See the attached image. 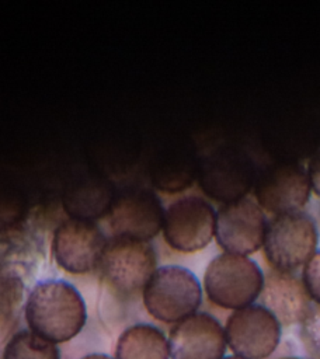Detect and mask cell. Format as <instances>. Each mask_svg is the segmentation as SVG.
Wrapping results in <instances>:
<instances>
[{"label":"cell","mask_w":320,"mask_h":359,"mask_svg":"<svg viewBox=\"0 0 320 359\" xmlns=\"http://www.w3.org/2000/svg\"><path fill=\"white\" fill-rule=\"evenodd\" d=\"M278 359H300L298 356H282V358H278Z\"/></svg>","instance_id":"cell-24"},{"label":"cell","mask_w":320,"mask_h":359,"mask_svg":"<svg viewBox=\"0 0 320 359\" xmlns=\"http://www.w3.org/2000/svg\"><path fill=\"white\" fill-rule=\"evenodd\" d=\"M1 359H60V353L55 344L31 331H20L6 344Z\"/></svg>","instance_id":"cell-17"},{"label":"cell","mask_w":320,"mask_h":359,"mask_svg":"<svg viewBox=\"0 0 320 359\" xmlns=\"http://www.w3.org/2000/svg\"><path fill=\"white\" fill-rule=\"evenodd\" d=\"M202 189L220 202L239 201L254 182V164L234 147H219L206 154L199 164Z\"/></svg>","instance_id":"cell-7"},{"label":"cell","mask_w":320,"mask_h":359,"mask_svg":"<svg viewBox=\"0 0 320 359\" xmlns=\"http://www.w3.org/2000/svg\"><path fill=\"white\" fill-rule=\"evenodd\" d=\"M264 275L260 266L246 255L223 252L215 257L204 276L208 299L229 310L254 304L260 297Z\"/></svg>","instance_id":"cell-2"},{"label":"cell","mask_w":320,"mask_h":359,"mask_svg":"<svg viewBox=\"0 0 320 359\" xmlns=\"http://www.w3.org/2000/svg\"><path fill=\"white\" fill-rule=\"evenodd\" d=\"M302 280L310 300L320 306V251L314 252L305 264Z\"/></svg>","instance_id":"cell-20"},{"label":"cell","mask_w":320,"mask_h":359,"mask_svg":"<svg viewBox=\"0 0 320 359\" xmlns=\"http://www.w3.org/2000/svg\"><path fill=\"white\" fill-rule=\"evenodd\" d=\"M223 359H247V358H243V356H237V355H232V356H225Z\"/></svg>","instance_id":"cell-23"},{"label":"cell","mask_w":320,"mask_h":359,"mask_svg":"<svg viewBox=\"0 0 320 359\" xmlns=\"http://www.w3.org/2000/svg\"><path fill=\"white\" fill-rule=\"evenodd\" d=\"M115 237L146 241L159 233L164 212L159 198L149 189H126L116 195L108 210Z\"/></svg>","instance_id":"cell-10"},{"label":"cell","mask_w":320,"mask_h":359,"mask_svg":"<svg viewBox=\"0 0 320 359\" xmlns=\"http://www.w3.org/2000/svg\"><path fill=\"white\" fill-rule=\"evenodd\" d=\"M98 266L115 290L131 294L143 289L156 271V254L146 241L114 236L105 243Z\"/></svg>","instance_id":"cell-5"},{"label":"cell","mask_w":320,"mask_h":359,"mask_svg":"<svg viewBox=\"0 0 320 359\" xmlns=\"http://www.w3.org/2000/svg\"><path fill=\"white\" fill-rule=\"evenodd\" d=\"M170 359H223L225 328L208 313H194L177 323L168 334Z\"/></svg>","instance_id":"cell-12"},{"label":"cell","mask_w":320,"mask_h":359,"mask_svg":"<svg viewBox=\"0 0 320 359\" xmlns=\"http://www.w3.org/2000/svg\"><path fill=\"white\" fill-rule=\"evenodd\" d=\"M264 252L274 271L292 272L306 264L317 245L314 220L303 212L276 215L265 229Z\"/></svg>","instance_id":"cell-4"},{"label":"cell","mask_w":320,"mask_h":359,"mask_svg":"<svg viewBox=\"0 0 320 359\" xmlns=\"http://www.w3.org/2000/svg\"><path fill=\"white\" fill-rule=\"evenodd\" d=\"M225 337L234 355L247 359H265L279 345L281 324L262 304H250L229 316Z\"/></svg>","instance_id":"cell-6"},{"label":"cell","mask_w":320,"mask_h":359,"mask_svg":"<svg viewBox=\"0 0 320 359\" xmlns=\"http://www.w3.org/2000/svg\"><path fill=\"white\" fill-rule=\"evenodd\" d=\"M21 290L20 285L14 280L0 285V338L8 330V323H11L22 296Z\"/></svg>","instance_id":"cell-18"},{"label":"cell","mask_w":320,"mask_h":359,"mask_svg":"<svg viewBox=\"0 0 320 359\" xmlns=\"http://www.w3.org/2000/svg\"><path fill=\"white\" fill-rule=\"evenodd\" d=\"M25 320L31 332L56 345L70 341L83 330L87 311L74 286L65 280H44L27 299Z\"/></svg>","instance_id":"cell-1"},{"label":"cell","mask_w":320,"mask_h":359,"mask_svg":"<svg viewBox=\"0 0 320 359\" xmlns=\"http://www.w3.org/2000/svg\"><path fill=\"white\" fill-rule=\"evenodd\" d=\"M114 201L111 184L100 177L74 182L65 194V208L74 219L88 220L108 212Z\"/></svg>","instance_id":"cell-15"},{"label":"cell","mask_w":320,"mask_h":359,"mask_svg":"<svg viewBox=\"0 0 320 359\" xmlns=\"http://www.w3.org/2000/svg\"><path fill=\"white\" fill-rule=\"evenodd\" d=\"M115 359H170L168 341L154 325H131L116 341Z\"/></svg>","instance_id":"cell-16"},{"label":"cell","mask_w":320,"mask_h":359,"mask_svg":"<svg viewBox=\"0 0 320 359\" xmlns=\"http://www.w3.org/2000/svg\"><path fill=\"white\" fill-rule=\"evenodd\" d=\"M300 325V338L305 349L312 358L320 359V306L312 307Z\"/></svg>","instance_id":"cell-19"},{"label":"cell","mask_w":320,"mask_h":359,"mask_svg":"<svg viewBox=\"0 0 320 359\" xmlns=\"http://www.w3.org/2000/svg\"><path fill=\"white\" fill-rule=\"evenodd\" d=\"M216 213L198 196L175 201L164 212L163 233L166 241L175 250L191 252L204 248L215 233Z\"/></svg>","instance_id":"cell-8"},{"label":"cell","mask_w":320,"mask_h":359,"mask_svg":"<svg viewBox=\"0 0 320 359\" xmlns=\"http://www.w3.org/2000/svg\"><path fill=\"white\" fill-rule=\"evenodd\" d=\"M80 359H115V358L105 353H88L86 356H81Z\"/></svg>","instance_id":"cell-22"},{"label":"cell","mask_w":320,"mask_h":359,"mask_svg":"<svg viewBox=\"0 0 320 359\" xmlns=\"http://www.w3.org/2000/svg\"><path fill=\"white\" fill-rule=\"evenodd\" d=\"M260 296L262 306L284 325L300 324L312 309L303 280L292 272H269Z\"/></svg>","instance_id":"cell-14"},{"label":"cell","mask_w":320,"mask_h":359,"mask_svg":"<svg viewBox=\"0 0 320 359\" xmlns=\"http://www.w3.org/2000/svg\"><path fill=\"white\" fill-rule=\"evenodd\" d=\"M105 247L101 230L90 220L72 219L55 231L53 252L62 268L73 273H83L98 265Z\"/></svg>","instance_id":"cell-13"},{"label":"cell","mask_w":320,"mask_h":359,"mask_svg":"<svg viewBox=\"0 0 320 359\" xmlns=\"http://www.w3.org/2000/svg\"><path fill=\"white\" fill-rule=\"evenodd\" d=\"M201 300L202 290L196 276L178 265L157 268L143 287L147 313L166 324H177L196 313Z\"/></svg>","instance_id":"cell-3"},{"label":"cell","mask_w":320,"mask_h":359,"mask_svg":"<svg viewBox=\"0 0 320 359\" xmlns=\"http://www.w3.org/2000/svg\"><path fill=\"white\" fill-rule=\"evenodd\" d=\"M307 178H309V182H310V187L320 196V151H317L313 156V158L309 164Z\"/></svg>","instance_id":"cell-21"},{"label":"cell","mask_w":320,"mask_h":359,"mask_svg":"<svg viewBox=\"0 0 320 359\" xmlns=\"http://www.w3.org/2000/svg\"><path fill=\"white\" fill-rule=\"evenodd\" d=\"M265 229L261 208L247 198L225 203L216 215V240L226 252L247 255L257 251L264 243Z\"/></svg>","instance_id":"cell-9"},{"label":"cell","mask_w":320,"mask_h":359,"mask_svg":"<svg viewBox=\"0 0 320 359\" xmlns=\"http://www.w3.org/2000/svg\"><path fill=\"white\" fill-rule=\"evenodd\" d=\"M309 192L307 172L293 163L267 167L255 182V196L260 206L276 215L298 212L306 203Z\"/></svg>","instance_id":"cell-11"}]
</instances>
